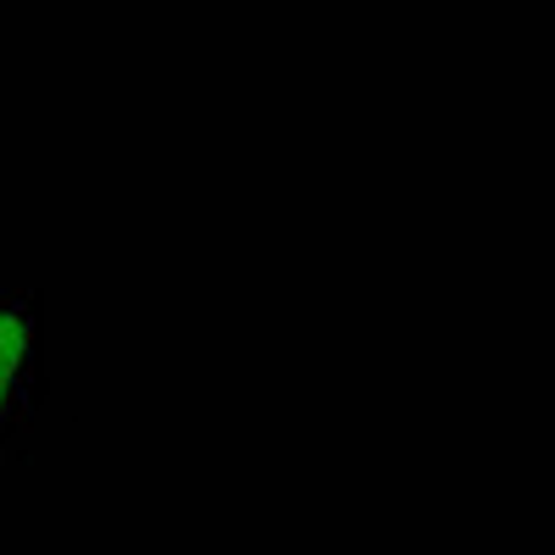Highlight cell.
<instances>
[{
    "instance_id": "1",
    "label": "cell",
    "mask_w": 555,
    "mask_h": 555,
    "mask_svg": "<svg viewBox=\"0 0 555 555\" xmlns=\"http://www.w3.org/2000/svg\"><path fill=\"white\" fill-rule=\"evenodd\" d=\"M51 373H44V295L0 278V467L23 461Z\"/></svg>"
}]
</instances>
